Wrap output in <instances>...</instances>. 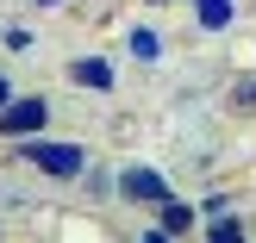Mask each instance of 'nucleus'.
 I'll use <instances>...</instances> for the list:
<instances>
[{
	"label": "nucleus",
	"mask_w": 256,
	"mask_h": 243,
	"mask_svg": "<svg viewBox=\"0 0 256 243\" xmlns=\"http://www.w3.org/2000/svg\"><path fill=\"white\" fill-rule=\"evenodd\" d=\"M19 162H32V169L56 175V181H69V175H82V144H19Z\"/></svg>",
	"instance_id": "f257e3e1"
},
{
	"label": "nucleus",
	"mask_w": 256,
	"mask_h": 243,
	"mask_svg": "<svg viewBox=\"0 0 256 243\" xmlns=\"http://www.w3.org/2000/svg\"><path fill=\"white\" fill-rule=\"evenodd\" d=\"M119 194L138 200V206H150V200L162 206V200H169V181H162L156 169H125V175H119Z\"/></svg>",
	"instance_id": "f03ea898"
},
{
	"label": "nucleus",
	"mask_w": 256,
	"mask_h": 243,
	"mask_svg": "<svg viewBox=\"0 0 256 243\" xmlns=\"http://www.w3.org/2000/svg\"><path fill=\"white\" fill-rule=\"evenodd\" d=\"M44 119H50V106H44V100H6V106H0V131H12V137L38 131Z\"/></svg>",
	"instance_id": "7ed1b4c3"
},
{
	"label": "nucleus",
	"mask_w": 256,
	"mask_h": 243,
	"mask_svg": "<svg viewBox=\"0 0 256 243\" xmlns=\"http://www.w3.org/2000/svg\"><path fill=\"white\" fill-rule=\"evenodd\" d=\"M188 225H194V206H182V200H162V225H156V237H182Z\"/></svg>",
	"instance_id": "20e7f679"
},
{
	"label": "nucleus",
	"mask_w": 256,
	"mask_h": 243,
	"mask_svg": "<svg viewBox=\"0 0 256 243\" xmlns=\"http://www.w3.org/2000/svg\"><path fill=\"white\" fill-rule=\"evenodd\" d=\"M69 75H75L82 87H112V62H100V56H82Z\"/></svg>",
	"instance_id": "39448f33"
},
{
	"label": "nucleus",
	"mask_w": 256,
	"mask_h": 243,
	"mask_svg": "<svg viewBox=\"0 0 256 243\" xmlns=\"http://www.w3.org/2000/svg\"><path fill=\"white\" fill-rule=\"evenodd\" d=\"M194 12H200V25H206V31L232 25V0H194Z\"/></svg>",
	"instance_id": "423d86ee"
},
{
	"label": "nucleus",
	"mask_w": 256,
	"mask_h": 243,
	"mask_svg": "<svg viewBox=\"0 0 256 243\" xmlns=\"http://www.w3.org/2000/svg\"><path fill=\"white\" fill-rule=\"evenodd\" d=\"M132 56L156 62V56H162V37H156V31H132Z\"/></svg>",
	"instance_id": "0eeeda50"
},
{
	"label": "nucleus",
	"mask_w": 256,
	"mask_h": 243,
	"mask_svg": "<svg viewBox=\"0 0 256 243\" xmlns=\"http://www.w3.org/2000/svg\"><path fill=\"white\" fill-rule=\"evenodd\" d=\"M6 100H12V81H6V69H0V106H6Z\"/></svg>",
	"instance_id": "6e6552de"
},
{
	"label": "nucleus",
	"mask_w": 256,
	"mask_h": 243,
	"mask_svg": "<svg viewBox=\"0 0 256 243\" xmlns=\"http://www.w3.org/2000/svg\"><path fill=\"white\" fill-rule=\"evenodd\" d=\"M38 6H56V0H38Z\"/></svg>",
	"instance_id": "1a4fd4ad"
}]
</instances>
